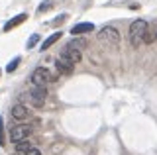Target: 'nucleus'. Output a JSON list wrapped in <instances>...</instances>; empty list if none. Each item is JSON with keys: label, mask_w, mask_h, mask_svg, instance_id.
<instances>
[{"label": "nucleus", "mask_w": 157, "mask_h": 155, "mask_svg": "<svg viewBox=\"0 0 157 155\" xmlns=\"http://www.w3.org/2000/svg\"><path fill=\"white\" fill-rule=\"evenodd\" d=\"M147 22L141 20V18H137L136 22H132L130 26V43L134 47H140V43H144V37L147 33Z\"/></svg>", "instance_id": "1"}, {"label": "nucleus", "mask_w": 157, "mask_h": 155, "mask_svg": "<svg viewBox=\"0 0 157 155\" xmlns=\"http://www.w3.org/2000/svg\"><path fill=\"white\" fill-rule=\"evenodd\" d=\"M33 132V128L29 124H18V126H14V128H10V139H12L14 143H18V142H22V139H28L29 135H32Z\"/></svg>", "instance_id": "2"}, {"label": "nucleus", "mask_w": 157, "mask_h": 155, "mask_svg": "<svg viewBox=\"0 0 157 155\" xmlns=\"http://www.w3.org/2000/svg\"><path fill=\"white\" fill-rule=\"evenodd\" d=\"M98 40L102 43H106V45H118V43H120V32H118L116 28L106 26L98 32Z\"/></svg>", "instance_id": "3"}, {"label": "nucleus", "mask_w": 157, "mask_h": 155, "mask_svg": "<svg viewBox=\"0 0 157 155\" xmlns=\"http://www.w3.org/2000/svg\"><path fill=\"white\" fill-rule=\"evenodd\" d=\"M51 81H53V77H51V73H49L45 67H37V69L32 73L33 86H45L47 83H51Z\"/></svg>", "instance_id": "4"}, {"label": "nucleus", "mask_w": 157, "mask_h": 155, "mask_svg": "<svg viewBox=\"0 0 157 155\" xmlns=\"http://www.w3.org/2000/svg\"><path fill=\"white\" fill-rule=\"evenodd\" d=\"M47 100V90L45 86H33V90L29 93V102H32L36 108H41Z\"/></svg>", "instance_id": "5"}, {"label": "nucleus", "mask_w": 157, "mask_h": 155, "mask_svg": "<svg viewBox=\"0 0 157 155\" xmlns=\"http://www.w3.org/2000/svg\"><path fill=\"white\" fill-rule=\"evenodd\" d=\"M59 57H61V59H65V61H71V63H75V65H77V63L82 59V53H81V49H77V47L67 45L65 49L61 51V55H59Z\"/></svg>", "instance_id": "6"}, {"label": "nucleus", "mask_w": 157, "mask_h": 155, "mask_svg": "<svg viewBox=\"0 0 157 155\" xmlns=\"http://www.w3.org/2000/svg\"><path fill=\"white\" fill-rule=\"evenodd\" d=\"M12 118H14V120H20V122H24V120L29 118V110H28L24 104H14V106H12Z\"/></svg>", "instance_id": "7"}, {"label": "nucleus", "mask_w": 157, "mask_h": 155, "mask_svg": "<svg viewBox=\"0 0 157 155\" xmlns=\"http://www.w3.org/2000/svg\"><path fill=\"white\" fill-rule=\"evenodd\" d=\"M92 30H94V26H92L90 22H81V24H77V26H73L71 33L73 36H81V33H90Z\"/></svg>", "instance_id": "8"}, {"label": "nucleus", "mask_w": 157, "mask_h": 155, "mask_svg": "<svg viewBox=\"0 0 157 155\" xmlns=\"http://www.w3.org/2000/svg\"><path fill=\"white\" fill-rule=\"evenodd\" d=\"M73 65H75V63L65 61V59H61V57L57 59V71L61 73V75H73V69H75Z\"/></svg>", "instance_id": "9"}, {"label": "nucleus", "mask_w": 157, "mask_h": 155, "mask_svg": "<svg viewBox=\"0 0 157 155\" xmlns=\"http://www.w3.org/2000/svg\"><path fill=\"white\" fill-rule=\"evenodd\" d=\"M26 18H28V14H18L16 18H12V20H8L6 24H4V30L6 32H10L12 28H16V26H20L22 22H26Z\"/></svg>", "instance_id": "10"}, {"label": "nucleus", "mask_w": 157, "mask_h": 155, "mask_svg": "<svg viewBox=\"0 0 157 155\" xmlns=\"http://www.w3.org/2000/svg\"><path fill=\"white\" fill-rule=\"evenodd\" d=\"M32 147H33V143L29 142V139H22V142L16 143V153H18V155H26Z\"/></svg>", "instance_id": "11"}, {"label": "nucleus", "mask_w": 157, "mask_h": 155, "mask_svg": "<svg viewBox=\"0 0 157 155\" xmlns=\"http://www.w3.org/2000/svg\"><path fill=\"white\" fill-rule=\"evenodd\" d=\"M59 37H61V32H55V33H51V36H49L47 40H45V41L41 43V51H45V49H49V47H51L53 43H55V41L59 40Z\"/></svg>", "instance_id": "12"}, {"label": "nucleus", "mask_w": 157, "mask_h": 155, "mask_svg": "<svg viewBox=\"0 0 157 155\" xmlns=\"http://www.w3.org/2000/svg\"><path fill=\"white\" fill-rule=\"evenodd\" d=\"M157 41V26H153L149 30V28H147V33H145V37H144V43H155Z\"/></svg>", "instance_id": "13"}, {"label": "nucleus", "mask_w": 157, "mask_h": 155, "mask_svg": "<svg viewBox=\"0 0 157 155\" xmlns=\"http://www.w3.org/2000/svg\"><path fill=\"white\" fill-rule=\"evenodd\" d=\"M69 45H73V47H77V49H82V47H86V41L85 40H81V37H75Z\"/></svg>", "instance_id": "14"}, {"label": "nucleus", "mask_w": 157, "mask_h": 155, "mask_svg": "<svg viewBox=\"0 0 157 155\" xmlns=\"http://www.w3.org/2000/svg\"><path fill=\"white\" fill-rule=\"evenodd\" d=\"M20 61H22V59H20V57H16V59H14V61H10V63H8V67H6V71H8V73H14V71L18 69Z\"/></svg>", "instance_id": "15"}, {"label": "nucleus", "mask_w": 157, "mask_h": 155, "mask_svg": "<svg viewBox=\"0 0 157 155\" xmlns=\"http://www.w3.org/2000/svg\"><path fill=\"white\" fill-rule=\"evenodd\" d=\"M0 145H6V138H4V120L0 118Z\"/></svg>", "instance_id": "16"}, {"label": "nucleus", "mask_w": 157, "mask_h": 155, "mask_svg": "<svg viewBox=\"0 0 157 155\" xmlns=\"http://www.w3.org/2000/svg\"><path fill=\"white\" fill-rule=\"evenodd\" d=\"M37 41H39V36H37V33H33V36H32V37L28 40V47H33V45H36Z\"/></svg>", "instance_id": "17"}, {"label": "nucleus", "mask_w": 157, "mask_h": 155, "mask_svg": "<svg viewBox=\"0 0 157 155\" xmlns=\"http://www.w3.org/2000/svg\"><path fill=\"white\" fill-rule=\"evenodd\" d=\"M49 8H51V4H49V2H43L41 6L37 8V12H45V10H49Z\"/></svg>", "instance_id": "18"}, {"label": "nucleus", "mask_w": 157, "mask_h": 155, "mask_svg": "<svg viewBox=\"0 0 157 155\" xmlns=\"http://www.w3.org/2000/svg\"><path fill=\"white\" fill-rule=\"evenodd\" d=\"M26 155H41V151H39V149H36V147H32Z\"/></svg>", "instance_id": "19"}]
</instances>
